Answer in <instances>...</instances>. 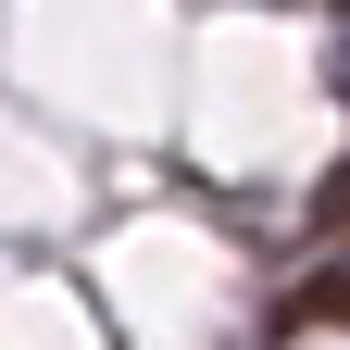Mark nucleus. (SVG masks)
<instances>
[{"instance_id": "f257e3e1", "label": "nucleus", "mask_w": 350, "mask_h": 350, "mask_svg": "<svg viewBox=\"0 0 350 350\" xmlns=\"http://www.w3.org/2000/svg\"><path fill=\"white\" fill-rule=\"evenodd\" d=\"M338 313H350V275H313V288L288 300V325H338Z\"/></svg>"}]
</instances>
